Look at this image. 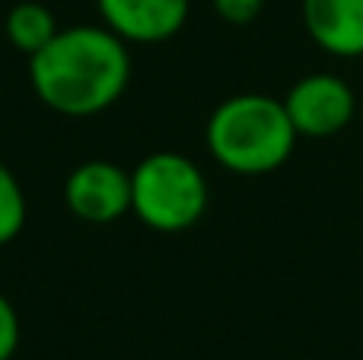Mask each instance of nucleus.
Listing matches in <instances>:
<instances>
[{
  "label": "nucleus",
  "mask_w": 363,
  "mask_h": 360,
  "mask_svg": "<svg viewBox=\"0 0 363 360\" xmlns=\"http://www.w3.org/2000/svg\"><path fill=\"white\" fill-rule=\"evenodd\" d=\"M29 80L42 106L67 118H89L125 96L131 83L128 42L106 26H70L29 57Z\"/></svg>",
  "instance_id": "f257e3e1"
},
{
  "label": "nucleus",
  "mask_w": 363,
  "mask_h": 360,
  "mask_svg": "<svg viewBox=\"0 0 363 360\" xmlns=\"http://www.w3.org/2000/svg\"><path fill=\"white\" fill-rule=\"evenodd\" d=\"M207 150L236 176H264L294 157L300 140L284 99L264 93H239L223 99L207 118Z\"/></svg>",
  "instance_id": "f03ea898"
},
{
  "label": "nucleus",
  "mask_w": 363,
  "mask_h": 360,
  "mask_svg": "<svg viewBox=\"0 0 363 360\" xmlns=\"http://www.w3.org/2000/svg\"><path fill=\"white\" fill-rule=\"evenodd\" d=\"M211 191L185 153L160 150L131 169V214L157 233H185L204 217Z\"/></svg>",
  "instance_id": "7ed1b4c3"
},
{
  "label": "nucleus",
  "mask_w": 363,
  "mask_h": 360,
  "mask_svg": "<svg viewBox=\"0 0 363 360\" xmlns=\"http://www.w3.org/2000/svg\"><path fill=\"white\" fill-rule=\"evenodd\" d=\"M284 108H287L300 137L325 140V137L341 134L354 121V115H357V96H354L351 83L341 80L338 74L315 70V74L300 77L287 89Z\"/></svg>",
  "instance_id": "20e7f679"
},
{
  "label": "nucleus",
  "mask_w": 363,
  "mask_h": 360,
  "mask_svg": "<svg viewBox=\"0 0 363 360\" xmlns=\"http://www.w3.org/2000/svg\"><path fill=\"white\" fill-rule=\"evenodd\" d=\"M64 204L83 223H112L131 210V172L112 159H86L64 179Z\"/></svg>",
  "instance_id": "39448f33"
},
{
  "label": "nucleus",
  "mask_w": 363,
  "mask_h": 360,
  "mask_svg": "<svg viewBox=\"0 0 363 360\" xmlns=\"http://www.w3.org/2000/svg\"><path fill=\"white\" fill-rule=\"evenodd\" d=\"M191 0H99L102 26L125 42L157 45L179 35Z\"/></svg>",
  "instance_id": "423d86ee"
},
{
  "label": "nucleus",
  "mask_w": 363,
  "mask_h": 360,
  "mask_svg": "<svg viewBox=\"0 0 363 360\" xmlns=\"http://www.w3.org/2000/svg\"><path fill=\"white\" fill-rule=\"evenodd\" d=\"M303 29L335 57H363V0H303Z\"/></svg>",
  "instance_id": "0eeeda50"
},
{
  "label": "nucleus",
  "mask_w": 363,
  "mask_h": 360,
  "mask_svg": "<svg viewBox=\"0 0 363 360\" xmlns=\"http://www.w3.org/2000/svg\"><path fill=\"white\" fill-rule=\"evenodd\" d=\"M55 35H57L55 13L45 4H38V0H23V4H16L6 13V38L26 57L42 51Z\"/></svg>",
  "instance_id": "6e6552de"
},
{
  "label": "nucleus",
  "mask_w": 363,
  "mask_h": 360,
  "mask_svg": "<svg viewBox=\"0 0 363 360\" xmlns=\"http://www.w3.org/2000/svg\"><path fill=\"white\" fill-rule=\"evenodd\" d=\"M26 191L10 166L0 163V246L13 242L26 227Z\"/></svg>",
  "instance_id": "1a4fd4ad"
},
{
  "label": "nucleus",
  "mask_w": 363,
  "mask_h": 360,
  "mask_svg": "<svg viewBox=\"0 0 363 360\" xmlns=\"http://www.w3.org/2000/svg\"><path fill=\"white\" fill-rule=\"evenodd\" d=\"M23 338V325H19V313L10 300L0 293V360H10L19 348Z\"/></svg>",
  "instance_id": "9d476101"
},
{
  "label": "nucleus",
  "mask_w": 363,
  "mask_h": 360,
  "mask_svg": "<svg viewBox=\"0 0 363 360\" xmlns=\"http://www.w3.org/2000/svg\"><path fill=\"white\" fill-rule=\"evenodd\" d=\"M213 13L230 26H249L264 10V0H211Z\"/></svg>",
  "instance_id": "9b49d317"
}]
</instances>
